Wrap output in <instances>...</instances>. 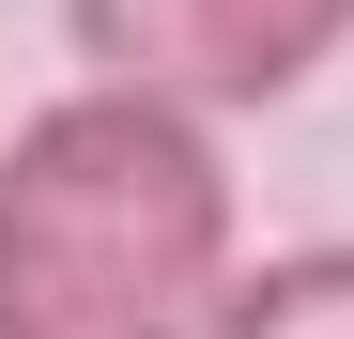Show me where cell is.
Returning a JSON list of instances; mask_svg holds the SVG:
<instances>
[{
  "instance_id": "obj_1",
  "label": "cell",
  "mask_w": 354,
  "mask_h": 339,
  "mask_svg": "<svg viewBox=\"0 0 354 339\" xmlns=\"http://www.w3.org/2000/svg\"><path fill=\"white\" fill-rule=\"evenodd\" d=\"M231 154L169 93H46L0 139V339H216L247 277Z\"/></svg>"
},
{
  "instance_id": "obj_2",
  "label": "cell",
  "mask_w": 354,
  "mask_h": 339,
  "mask_svg": "<svg viewBox=\"0 0 354 339\" xmlns=\"http://www.w3.org/2000/svg\"><path fill=\"white\" fill-rule=\"evenodd\" d=\"M62 46L108 93H169L201 124H247L354 46V0H62Z\"/></svg>"
},
{
  "instance_id": "obj_3",
  "label": "cell",
  "mask_w": 354,
  "mask_h": 339,
  "mask_svg": "<svg viewBox=\"0 0 354 339\" xmlns=\"http://www.w3.org/2000/svg\"><path fill=\"white\" fill-rule=\"evenodd\" d=\"M216 339H354V232H339V247H277V262H247V277H231V309H216Z\"/></svg>"
}]
</instances>
